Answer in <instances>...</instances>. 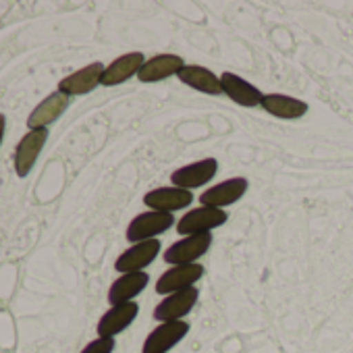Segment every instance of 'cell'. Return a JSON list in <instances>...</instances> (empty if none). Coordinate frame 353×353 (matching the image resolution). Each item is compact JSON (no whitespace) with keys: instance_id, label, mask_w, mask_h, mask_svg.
Instances as JSON below:
<instances>
[{"instance_id":"5b68a950","label":"cell","mask_w":353,"mask_h":353,"mask_svg":"<svg viewBox=\"0 0 353 353\" xmlns=\"http://www.w3.org/2000/svg\"><path fill=\"white\" fill-rule=\"evenodd\" d=\"M190 332V322H160L143 341L141 353H168L176 343H181Z\"/></svg>"},{"instance_id":"6da1fadb","label":"cell","mask_w":353,"mask_h":353,"mask_svg":"<svg viewBox=\"0 0 353 353\" xmlns=\"http://www.w3.org/2000/svg\"><path fill=\"white\" fill-rule=\"evenodd\" d=\"M214 237L212 233H198V235H188L181 241H174L166 252H164V262L172 266H185V264H196L212 245Z\"/></svg>"},{"instance_id":"9a60e30c","label":"cell","mask_w":353,"mask_h":353,"mask_svg":"<svg viewBox=\"0 0 353 353\" xmlns=\"http://www.w3.org/2000/svg\"><path fill=\"white\" fill-rule=\"evenodd\" d=\"M221 85H223V94L229 96V100H233L239 106L254 108V106L262 104L264 94L256 85H252L250 81H245L243 77H239L231 71H225L221 75Z\"/></svg>"},{"instance_id":"277c9868","label":"cell","mask_w":353,"mask_h":353,"mask_svg":"<svg viewBox=\"0 0 353 353\" xmlns=\"http://www.w3.org/2000/svg\"><path fill=\"white\" fill-rule=\"evenodd\" d=\"M229 214L223 208H208L200 206L196 210H190L179 223H176V233L188 237L198 233H212L216 227H223L227 223Z\"/></svg>"},{"instance_id":"ba28073f","label":"cell","mask_w":353,"mask_h":353,"mask_svg":"<svg viewBox=\"0 0 353 353\" xmlns=\"http://www.w3.org/2000/svg\"><path fill=\"white\" fill-rule=\"evenodd\" d=\"M160 254V241L158 239H148L141 243H133L129 250H125L117 262L114 268L121 274H129V272H143L145 266H150L156 256Z\"/></svg>"},{"instance_id":"ac0fdd59","label":"cell","mask_w":353,"mask_h":353,"mask_svg":"<svg viewBox=\"0 0 353 353\" xmlns=\"http://www.w3.org/2000/svg\"><path fill=\"white\" fill-rule=\"evenodd\" d=\"M148 283H150V274L145 272H129L119 276L108 289V303L119 305V303L133 301V297H137L148 287Z\"/></svg>"},{"instance_id":"30bf717a","label":"cell","mask_w":353,"mask_h":353,"mask_svg":"<svg viewBox=\"0 0 353 353\" xmlns=\"http://www.w3.org/2000/svg\"><path fill=\"white\" fill-rule=\"evenodd\" d=\"M104 65L102 63H92L71 75H67L65 79L59 81V92L65 96H83L90 94L92 90H96L102 83V75H104Z\"/></svg>"},{"instance_id":"2e32d148","label":"cell","mask_w":353,"mask_h":353,"mask_svg":"<svg viewBox=\"0 0 353 353\" xmlns=\"http://www.w3.org/2000/svg\"><path fill=\"white\" fill-rule=\"evenodd\" d=\"M69 102H71V98L61 94V92L50 94L48 98H44L32 110V114L28 117V127H32V129H48V125H52L69 108Z\"/></svg>"},{"instance_id":"9c48e42d","label":"cell","mask_w":353,"mask_h":353,"mask_svg":"<svg viewBox=\"0 0 353 353\" xmlns=\"http://www.w3.org/2000/svg\"><path fill=\"white\" fill-rule=\"evenodd\" d=\"M248 179L245 176H233V179H227L219 185H212L210 190H206L200 196V204L208 206V208H225L231 206L235 202H239L245 194H248Z\"/></svg>"},{"instance_id":"44dd1931","label":"cell","mask_w":353,"mask_h":353,"mask_svg":"<svg viewBox=\"0 0 353 353\" xmlns=\"http://www.w3.org/2000/svg\"><path fill=\"white\" fill-rule=\"evenodd\" d=\"M112 351H114V339H104V336L90 341L81 349V353H112Z\"/></svg>"},{"instance_id":"52a82bcc","label":"cell","mask_w":353,"mask_h":353,"mask_svg":"<svg viewBox=\"0 0 353 353\" xmlns=\"http://www.w3.org/2000/svg\"><path fill=\"white\" fill-rule=\"evenodd\" d=\"M204 276V266L202 264H185V266H172L166 272L160 274L156 281V293L160 295H170L176 291H183L194 287L200 279Z\"/></svg>"},{"instance_id":"3957f363","label":"cell","mask_w":353,"mask_h":353,"mask_svg":"<svg viewBox=\"0 0 353 353\" xmlns=\"http://www.w3.org/2000/svg\"><path fill=\"white\" fill-rule=\"evenodd\" d=\"M198 299H200L198 287H190V289H183V291L170 293V295H166L154 307V314L152 316L158 322H176V320H183L194 310V305L198 303Z\"/></svg>"},{"instance_id":"ffe728a7","label":"cell","mask_w":353,"mask_h":353,"mask_svg":"<svg viewBox=\"0 0 353 353\" xmlns=\"http://www.w3.org/2000/svg\"><path fill=\"white\" fill-rule=\"evenodd\" d=\"M185 85L202 92V94H208V96H219L223 94V85H221V77L216 73H212L210 69L206 67H200V65H185V69L176 75Z\"/></svg>"},{"instance_id":"e0dca14e","label":"cell","mask_w":353,"mask_h":353,"mask_svg":"<svg viewBox=\"0 0 353 353\" xmlns=\"http://www.w3.org/2000/svg\"><path fill=\"white\" fill-rule=\"evenodd\" d=\"M148 59L141 54V52H127L119 59H114L106 69H104V75H102V85L106 88H112V85H119V83H125L127 79H131L133 75L139 73V69L143 67Z\"/></svg>"},{"instance_id":"7c38bea8","label":"cell","mask_w":353,"mask_h":353,"mask_svg":"<svg viewBox=\"0 0 353 353\" xmlns=\"http://www.w3.org/2000/svg\"><path fill=\"white\" fill-rule=\"evenodd\" d=\"M192 202H194V194L181 188H156L143 196V204L150 210L170 212V214L172 210H183L192 206Z\"/></svg>"},{"instance_id":"8fae6325","label":"cell","mask_w":353,"mask_h":353,"mask_svg":"<svg viewBox=\"0 0 353 353\" xmlns=\"http://www.w3.org/2000/svg\"><path fill=\"white\" fill-rule=\"evenodd\" d=\"M48 139V129H30L21 141L17 143L15 152V170L17 176H28L30 170L34 168L40 152L44 150V143Z\"/></svg>"},{"instance_id":"4fadbf2b","label":"cell","mask_w":353,"mask_h":353,"mask_svg":"<svg viewBox=\"0 0 353 353\" xmlns=\"http://www.w3.org/2000/svg\"><path fill=\"white\" fill-rule=\"evenodd\" d=\"M139 314V305L135 301H127V303H119V305H112L98 322L96 330H98V336H104V339H114L119 332H123L127 326H131V322L137 318Z\"/></svg>"},{"instance_id":"7a4b0ae2","label":"cell","mask_w":353,"mask_h":353,"mask_svg":"<svg viewBox=\"0 0 353 353\" xmlns=\"http://www.w3.org/2000/svg\"><path fill=\"white\" fill-rule=\"evenodd\" d=\"M174 225V216L170 212H158V210H148L143 214H137L129 227H127V239L131 243H141L148 239H156L158 235L166 233L168 227Z\"/></svg>"},{"instance_id":"d6986e66","label":"cell","mask_w":353,"mask_h":353,"mask_svg":"<svg viewBox=\"0 0 353 353\" xmlns=\"http://www.w3.org/2000/svg\"><path fill=\"white\" fill-rule=\"evenodd\" d=\"M268 114L276 117V119H285V121H295L301 119L307 112V104L291 98V96H283V94H264L262 104H260Z\"/></svg>"},{"instance_id":"8992f818","label":"cell","mask_w":353,"mask_h":353,"mask_svg":"<svg viewBox=\"0 0 353 353\" xmlns=\"http://www.w3.org/2000/svg\"><path fill=\"white\" fill-rule=\"evenodd\" d=\"M216 172H219V162L214 158H204V160H198L194 164H188V166L172 170L170 183H172V188L196 190V188H202L208 181H212Z\"/></svg>"},{"instance_id":"5bb4252c","label":"cell","mask_w":353,"mask_h":353,"mask_svg":"<svg viewBox=\"0 0 353 353\" xmlns=\"http://www.w3.org/2000/svg\"><path fill=\"white\" fill-rule=\"evenodd\" d=\"M185 69V61L179 54H156L143 63L137 73V79L143 83L162 81L170 75H179Z\"/></svg>"},{"instance_id":"7402d4cb","label":"cell","mask_w":353,"mask_h":353,"mask_svg":"<svg viewBox=\"0 0 353 353\" xmlns=\"http://www.w3.org/2000/svg\"><path fill=\"white\" fill-rule=\"evenodd\" d=\"M5 129H7V117H5V114H0V143H3Z\"/></svg>"}]
</instances>
